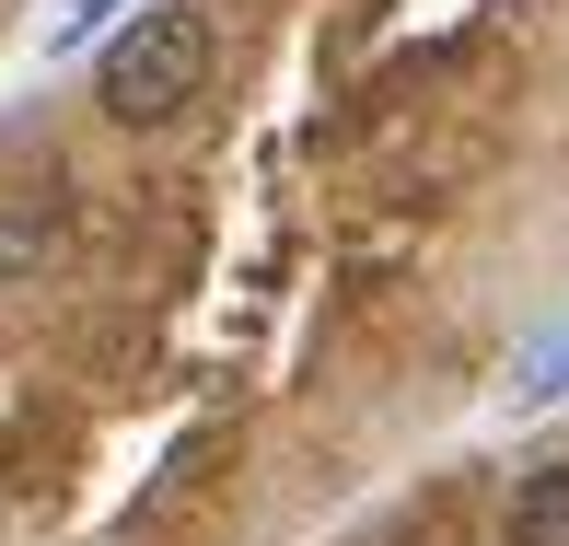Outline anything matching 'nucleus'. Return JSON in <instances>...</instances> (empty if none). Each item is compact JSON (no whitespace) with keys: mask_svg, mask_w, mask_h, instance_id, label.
Masks as SVG:
<instances>
[{"mask_svg":"<svg viewBox=\"0 0 569 546\" xmlns=\"http://www.w3.org/2000/svg\"><path fill=\"white\" fill-rule=\"evenodd\" d=\"M117 0H59V23H47V47H93V23H106Z\"/></svg>","mask_w":569,"mask_h":546,"instance_id":"39448f33","label":"nucleus"},{"mask_svg":"<svg viewBox=\"0 0 569 546\" xmlns=\"http://www.w3.org/2000/svg\"><path fill=\"white\" fill-rule=\"evenodd\" d=\"M59 245H70V210H59V198H0V291L36 279V268H59Z\"/></svg>","mask_w":569,"mask_h":546,"instance_id":"f03ea898","label":"nucleus"},{"mask_svg":"<svg viewBox=\"0 0 569 546\" xmlns=\"http://www.w3.org/2000/svg\"><path fill=\"white\" fill-rule=\"evenodd\" d=\"M569 396V326H535L511 349V407H558Z\"/></svg>","mask_w":569,"mask_h":546,"instance_id":"20e7f679","label":"nucleus"},{"mask_svg":"<svg viewBox=\"0 0 569 546\" xmlns=\"http://www.w3.org/2000/svg\"><path fill=\"white\" fill-rule=\"evenodd\" d=\"M511 546H569V465H535L511 488Z\"/></svg>","mask_w":569,"mask_h":546,"instance_id":"7ed1b4c3","label":"nucleus"},{"mask_svg":"<svg viewBox=\"0 0 569 546\" xmlns=\"http://www.w3.org/2000/svg\"><path fill=\"white\" fill-rule=\"evenodd\" d=\"M198 82H210V12H187V0L128 12V36L93 59V93H106L117 128H174L198 106Z\"/></svg>","mask_w":569,"mask_h":546,"instance_id":"f257e3e1","label":"nucleus"}]
</instances>
